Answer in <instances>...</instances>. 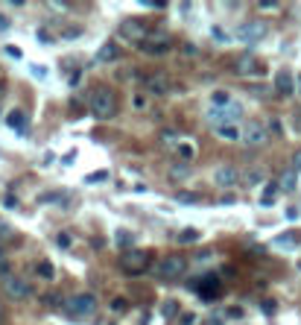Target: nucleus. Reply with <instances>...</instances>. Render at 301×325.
Instances as JSON below:
<instances>
[{"mask_svg": "<svg viewBox=\"0 0 301 325\" xmlns=\"http://www.w3.org/2000/svg\"><path fill=\"white\" fill-rule=\"evenodd\" d=\"M88 111L97 117V120H111L117 114V94L111 88H97L88 100Z\"/></svg>", "mask_w": 301, "mask_h": 325, "instance_id": "f257e3e1", "label": "nucleus"}, {"mask_svg": "<svg viewBox=\"0 0 301 325\" xmlns=\"http://www.w3.org/2000/svg\"><path fill=\"white\" fill-rule=\"evenodd\" d=\"M149 264H152V252L149 249H126L123 255H120V270L126 273V276H140V273H146L149 270Z\"/></svg>", "mask_w": 301, "mask_h": 325, "instance_id": "f03ea898", "label": "nucleus"}, {"mask_svg": "<svg viewBox=\"0 0 301 325\" xmlns=\"http://www.w3.org/2000/svg\"><path fill=\"white\" fill-rule=\"evenodd\" d=\"M240 117H243V106L237 100H231L228 106H211L208 108V120L214 126H237Z\"/></svg>", "mask_w": 301, "mask_h": 325, "instance_id": "7ed1b4c3", "label": "nucleus"}, {"mask_svg": "<svg viewBox=\"0 0 301 325\" xmlns=\"http://www.w3.org/2000/svg\"><path fill=\"white\" fill-rule=\"evenodd\" d=\"M0 284H3V293H6L9 299H15V302H23V299H29V293H32V287L26 284V279H20V276H15V273L0 276Z\"/></svg>", "mask_w": 301, "mask_h": 325, "instance_id": "20e7f679", "label": "nucleus"}, {"mask_svg": "<svg viewBox=\"0 0 301 325\" xmlns=\"http://www.w3.org/2000/svg\"><path fill=\"white\" fill-rule=\"evenodd\" d=\"M64 311L70 317H91L97 311V296L94 293H76L64 302Z\"/></svg>", "mask_w": 301, "mask_h": 325, "instance_id": "39448f33", "label": "nucleus"}, {"mask_svg": "<svg viewBox=\"0 0 301 325\" xmlns=\"http://www.w3.org/2000/svg\"><path fill=\"white\" fill-rule=\"evenodd\" d=\"M140 53H146V56H164L170 47H173V41H170V35L167 32H149L140 44H135Z\"/></svg>", "mask_w": 301, "mask_h": 325, "instance_id": "423d86ee", "label": "nucleus"}, {"mask_svg": "<svg viewBox=\"0 0 301 325\" xmlns=\"http://www.w3.org/2000/svg\"><path fill=\"white\" fill-rule=\"evenodd\" d=\"M117 35H120V38H126V41H135V44H140V41L149 35V29H146V23H143L140 18H126V21H120V26H117Z\"/></svg>", "mask_w": 301, "mask_h": 325, "instance_id": "0eeeda50", "label": "nucleus"}, {"mask_svg": "<svg viewBox=\"0 0 301 325\" xmlns=\"http://www.w3.org/2000/svg\"><path fill=\"white\" fill-rule=\"evenodd\" d=\"M266 32H269V26L263 21H246V23L237 26V38L243 44H258L261 38H266Z\"/></svg>", "mask_w": 301, "mask_h": 325, "instance_id": "6e6552de", "label": "nucleus"}, {"mask_svg": "<svg viewBox=\"0 0 301 325\" xmlns=\"http://www.w3.org/2000/svg\"><path fill=\"white\" fill-rule=\"evenodd\" d=\"M184 273H187V261H184L181 255H167V258L158 264V276H161V279H167V282L181 279Z\"/></svg>", "mask_w": 301, "mask_h": 325, "instance_id": "1a4fd4ad", "label": "nucleus"}, {"mask_svg": "<svg viewBox=\"0 0 301 325\" xmlns=\"http://www.w3.org/2000/svg\"><path fill=\"white\" fill-rule=\"evenodd\" d=\"M140 88H143V91H149V94H155V97H164V94L170 91V76H167L164 70L146 73V76L140 79Z\"/></svg>", "mask_w": 301, "mask_h": 325, "instance_id": "9d476101", "label": "nucleus"}, {"mask_svg": "<svg viewBox=\"0 0 301 325\" xmlns=\"http://www.w3.org/2000/svg\"><path fill=\"white\" fill-rule=\"evenodd\" d=\"M269 141V129L261 123V120H252L246 129H243V144L246 147H263Z\"/></svg>", "mask_w": 301, "mask_h": 325, "instance_id": "9b49d317", "label": "nucleus"}, {"mask_svg": "<svg viewBox=\"0 0 301 325\" xmlns=\"http://www.w3.org/2000/svg\"><path fill=\"white\" fill-rule=\"evenodd\" d=\"M214 185L217 188H222V191H228V188H234L237 185V179H240V173H237V167L234 164H220V167H214Z\"/></svg>", "mask_w": 301, "mask_h": 325, "instance_id": "f8f14e48", "label": "nucleus"}, {"mask_svg": "<svg viewBox=\"0 0 301 325\" xmlns=\"http://www.w3.org/2000/svg\"><path fill=\"white\" fill-rule=\"evenodd\" d=\"M234 73L237 76H263V62L255 56H240L234 62Z\"/></svg>", "mask_w": 301, "mask_h": 325, "instance_id": "ddd939ff", "label": "nucleus"}, {"mask_svg": "<svg viewBox=\"0 0 301 325\" xmlns=\"http://www.w3.org/2000/svg\"><path fill=\"white\" fill-rule=\"evenodd\" d=\"M117 59H120V47H117L114 41H105V44L97 50L94 65H108V62H117Z\"/></svg>", "mask_w": 301, "mask_h": 325, "instance_id": "4468645a", "label": "nucleus"}, {"mask_svg": "<svg viewBox=\"0 0 301 325\" xmlns=\"http://www.w3.org/2000/svg\"><path fill=\"white\" fill-rule=\"evenodd\" d=\"M275 91H278L281 97H290V94L296 91V79H293L290 70H278V73H275Z\"/></svg>", "mask_w": 301, "mask_h": 325, "instance_id": "2eb2a0df", "label": "nucleus"}, {"mask_svg": "<svg viewBox=\"0 0 301 325\" xmlns=\"http://www.w3.org/2000/svg\"><path fill=\"white\" fill-rule=\"evenodd\" d=\"M266 182V170L263 167H249L246 173H243V185L246 188H258V185H263Z\"/></svg>", "mask_w": 301, "mask_h": 325, "instance_id": "dca6fc26", "label": "nucleus"}, {"mask_svg": "<svg viewBox=\"0 0 301 325\" xmlns=\"http://www.w3.org/2000/svg\"><path fill=\"white\" fill-rule=\"evenodd\" d=\"M41 205H67L70 202V194L67 191H53V194H41L38 196Z\"/></svg>", "mask_w": 301, "mask_h": 325, "instance_id": "f3484780", "label": "nucleus"}, {"mask_svg": "<svg viewBox=\"0 0 301 325\" xmlns=\"http://www.w3.org/2000/svg\"><path fill=\"white\" fill-rule=\"evenodd\" d=\"M220 141H243V129L240 126H214Z\"/></svg>", "mask_w": 301, "mask_h": 325, "instance_id": "a211bd4d", "label": "nucleus"}, {"mask_svg": "<svg viewBox=\"0 0 301 325\" xmlns=\"http://www.w3.org/2000/svg\"><path fill=\"white\" fill-rule=\"evenodd\" d=\"M114 243L120 246V252H126V249H132V243H135V235H132V232H123V229H117V232H114Z\"/></svg>", "mask_w": 301, "mask_h": 325, "instance_id": "6ab92c4d", "label": "nucleus"}, {"mask_svg": "<svg viewBox=\"0 0 301 325\" xmlns=\"http://www.w3.org/2000/svg\"><path fill=\"white\" fill-rule=\"evenodd\" d=\"M278 185H281V191H287V194H290V191H296V185H299V173H296V170H287V173L281 176V182H278Z\"/></svg>", "mask_w": 301, "mask_h": 325, "instance_id": "aec40b11", "label": "nucleus"}, {"mask_svg": "<svg viewBox=\"0 0 301 325\" xmlns=\"http://www.w3.org/2000/svg\"><path fill=\"white\" fill-rule=\"evenodd\" d=\"M278 191H281V185H275V182H269L266 188H263V196H261V205H272L275 202V196H278Z\"/></svg>", "mask_w": 301, "mask_h": 325, "instance_id": "412c9836", "label": "nucleus"}, {"mask_svg": "<svg viewBox=\"0 0 301 325\" xmlns=\"http://www.w3.org/2000/svg\"><path fill=\"white\" fill-rule=\"evenodd\" d=\"M35 273H38V279H47V282L56 276V270H53V264H50L47 258H41V261L35 264Z\"/></svg>", "mask_w": 301, "mask_h": 325, "instance_id": "4be33fe9", "label": "nucleus"}, {"mask_svg": "<svg viewBox=\"0 0 301 325\" xmlns=\"http://www.w3.org/2000/svg\"><path fill=\"white\" fill-rule=\"evenodd\" d=\"M6 123H9L12 129H20V132L26 135V126H23V111H20V108H15V111L6 117Z\"/></svg>", "mask_w": 301, "mask_h": 325, "instance_id": "5701e85b", "label": "nucleus"}, {"mask_svg": "<svg viewBox=\"0 0 301 325\" xmlns=\"http://www.w3.org/2000/svg\"><path fill=\"white\" fill-rule=\"evenodd\" d=\"M161 317H164V320H173V317H179V305H176L173 299H167V302L161 305Z\"/></svg>", "mask_w": 301, "mask_h": 325, "instance_id": "b1692460", "label": "nucleus"}, {"mask_svg": "<svg viewBox=\"0 0 301 325\" xmlns=\"http://www.w3.org/2000/svg\"><path fill=\"white\" fill-rule=\"evenodd\" d=\"M12 238H15V226L0 217V243H6V240H12Z\"/></svg>", "mask_w": 301, "mask_h": 325, "instance_id": "393cba45", "label": "nucleus"}, {"mask_svg": "<svg viewBox=\"0 0 301 325\" xmlns=\"http://www.w3.org/2000/svg\"><path fill=\"white\" fill-rule=\"evenodd\" d=\"M176 199H179V202H184V205H196L202 196H199V194H193V191H179V196H176Z\"/></svg>", "mask_w": 301, "mask_h": 325, "instance_id": "a878e982", "label": "nucleus"}, {"mask_svg": "<svg viewBox=\"0 0 301 325\" xmlns=\"http://www.w3.org/2000/svg\"><path fill=\"white\" fill-rule=\"evenodd\" d=\"M199 238H202V232H199V229H184V232L179 235V240H181V243H196Z\"/></svg>", "mask_w": 301, "mask_h": 325, "instance_id": "bb28decb", "label": "nucleus"}, {"mask_svg": "<svg viewBox=\"0 0 301 325\" xmlns=\"http://www.w3.org/2000/svg\"><path fill=\"white\" fill-rule=\"evenodd\" d=\"M44 305L53 308V311H59V308H64V299H61L59 293H47V296H44Z\"/></svg>", "mask_w": 301, "mask_h": 325, "instance_id": "cd10ccee", "label": "nucleus"}, {"mask_svg": "<svg viewBox=\"0 0 301 325\" xmlns=\"http://www.w3.org/2000/svg\"><path fill=\"white\" fill-rule=\"evenodd\" d=\"M231 103V97L225 94V91H217V94H211V106H228Z\"/></svg>", "mask_w": 301, "mask_h": 325, "instance_id": "c85d7f7f", "label": "nucleus"}, {"mask_svg": "<svg viewBox=\"0 0 301 325\" xmlns=\"http://www.w3.org/2000/svg\"><path fill=\"white\" fill-rule=\"evenodd\" d=\"M132 106H135V111H143V108H146V94L138 91V94L132 97Z\"/></svg>", "mask_w": 301, "mask_h": 325, "instance_id": "c756f323", "label": "nucleus"}, {"mask_svg": "<svg viewBox=\"0 0 301 325\" xmlns=\"http://www.w3.org/2000/svg\"><path fill=\"white\" fill-rule=\"evenodd\" d=\"M193 152H196V150H193V144H179V155H181L184 161H190V158H193Z\"/></svg>", "mask_w": 301, "mask_h": 325, "instance_id": "7c9ffc66", "label": "nucleus"}, {"mask_svg": "<svg viewBox=\"0 0 301 325\" xmlns=\"http://www.w3.org/2000/svg\"><path fill=\"white\" fill-rule=\"evenodd\" d=\"M211 35H214L220 44H225V41H228V32H225L222 26H211Z\"/></svg>", "mask_w": 301, "mask_h": 325, "instance_id": "2f4dec72", "label": "nucleus"}, {"mask_svg": "<svg viewBox=\"0 0 301 325\" xmlns=\"http://www.w3.org/2000/svg\"><path fill=\"white\" fill-rule=\"evenodd\" d=\"M108 176H111L108 170H97V173H91V176H88V182H91V185H97V182H105Z\"/></svg>", "mask_w": 301, "mask_h": 325, "instance_id": "473e14b6", "label": "nucleus"}, {"mask_svg": "<svg viewBox=\"0 0 301 325\" xmlns=\"http://www.w3.org/2000/svg\"><path fill=\"white\" fill-rule=\"evenodd\" d=\"M126 308H129V302H126V299H123V296H117V299H114V302H111V311H114V314H123V311H126Z\"/></svg>", "mask_w": 301, "mask_h": 325, "instance_id": "72a5a7b5", "label": "nucleus"}, {"mask_svg": "<svg viewBox=\"0 0 301 325\" xmlns=\"http://www.w3.org/2000/svg\"><path fill=\"white\" fill-rule=\"evenodd\" d=\"M161 141H164V144H176V141H179V132H173V129H164V132H161Z\"/></svg>", "mask_w": 301, "mask_h": 325, "instance_id": "f704fd0d", "label": "nucleus"}, {"mask_svg": "<svg viewBox=\"0 0 301 325\" xmlns=\"http://www.w3.org/2000/svg\"><path fill=\"white\" fill-rule=\"evenodd\" d=\"M170 176H173V179H184V176H190V164H187V167H173Z\"/></svg>", "mask_w": 301, "mask_h": 325, "instance_id": "c9c22d12", "label": "nucleus"}, {"mask_svg": "<svg viewBox=\"0 0 301 325\" xmlns=\"http://www.w3.org/2000/svg\"><path fill=\"white\" fill-rule=\"evenodd\" d=\"M296 243V238L293 235H284V238H275V246H293Z\"/></svg>", "mask_w": 301, "mask_h": 325, "instance_id": "e433bc0d", "label": "nucleus"}, {"mask_svg": "<svg viewBox=\"0 0 301 325\" xmlns=\"http://www.w3.org/2000/svg\"><path fill=\"white\" fill-rule=\"evenodd\" d=\"M179 325H196V314H181Z\"/></svg>", "mask_w": 301, "mask_h": 325, "instance_id": "4c0bfd02", "label": "nucleus"}, {"mask_svg": "<svg viewBox=\"0 0 301 325\" xmlns=\"http://www.w3.org/2000/svg\"><path fill=\"white\" fill-rule=\"evenodd\" d=\"M225 317H231V320H243V308H228Z\"/></svg>", "mask_w": 301, "mask_h": 325, "instance_id": "58836bf2", "label": "nucleus"}, {"mask_svg": "<svg viewBox=\"0 0 301 325\" xmlns=\"http://www.w3.org/2000/svg\"><path fill=\"white\" fill-rule=\"evenodd\" d=\"M293 170H296V173H301V150L296 152V158H293Z\"/></svg>", "mask_w": 301, "mask_h": 325, "instance_id": "ea45409f", "label": "nucleus"}, {"mask_svg": "<svg viewBox=\"0 0 301 325\" xmlns=\"http://www.w3.org/2000/svg\"><path fill=\"white\" fill-rule=\"evenodd\" d=\"M38 38H41V44H50V41H53V38L47 35V29H38Z\"/></svg>", "mask_w": 301, "mask_h": 325, "instance_id": "a19ab883", "label": "nucleus"}, {"mask_svg": "<svg viewBox=\"0 0 301 325\" xmlns=\"http://www.w3.org/2000/svg\"><path fill=\"white\" fill-rule=\"evenodd\" d=\"M59 246H70V235L61 232V235H59Z\"/></svg>", "mask_w": 301, "mask_h": 325, "instance_id": "79ce46f5", "label": "nucleus"}, {"mask_svg": "<svg viewBox=\"0 0 301 325\" xmlns=\"http://www.w3.org/2000/svg\"><path fill=\"white\" fill-rule=\"evenodd\" d=\"M261 9H278V3H275V0H263Z\"/></svg>", "mask_w": 301, "mask_h": 325, "instance_id": "37998d69", "label": "nucleus"}, {"mask_svg": "<svg viewBox=\"0 0 301 325\" xmlns=\"http://www.w3.org/2000/svg\"><path fill=\"white\" fill-rule=\"evenodd\" d=\"M6 208H18V199H15V196H12V194H9V196H6Z\"/></svg>", "mask_w": 301, "mask_h": 325, "instance_id": "c03bdc74", "label": "nucleus"}, {"mask_svg": "<svg viewBox=\"0 0 301 325\" xmlns=\"http://www.w3.org/2000/svg\"><path fill=\"white\" fill-rule=\"evenodd\" d=\"M293 126H296V132H301V111H296V117H293Z\"/></svg>", "mask_w": 301, "mask_h": 325, "instance_id": "a18cd8bd", "label": "nucleus"}, {"mask_svg": "<svg viewBox=\"0 0 301 325\" xmlns=\"http://www.w3.org/2000/svg\"><path fill=\"white\" fill-rule=\"evenodd\" d=\"M181 50H184V56H193V53H196V47H193V44H184Z\"/></svg>", "mask_w": 301, "mask_h": 325, "instance_id": "49530a36", "label": "nucleus"}, {"mask_svg": "<svg viewBox=\"0 0 301 325\" xmlns=\"http://www.w3.org/2000/svg\"><path fill=\"white\" fill-rule=\"evenodd\" d=\"M0 29H9V18L6 15H0Z\"/></svg>", "mask_w": 301, "mask_h": 325, "instance_id": "de8ad7c7", "label": "nucleus"}, {"mask_svg": "<svg viewBox=\"0 0 301 325\" xmlns=\"http://www.w3.org/2000/svg\"><path fill=\"white\" fill-rule=\"evenodd\" d=\"M208 325H222V317H211V320H208Z\"/></svg>", "mask_w": 301, "mask_h": 325, "instance_id": "09e8293b", "label": "nucleus"}, {"mask_svg": "<svg viewBox=\"0 0 301 325\" xmlns=\"http://www.w3.org/2000/svg\"><path fill=\"white\" fill-rule=\"evenodd\" d=\"M3 94H6V85H3V82H0V97H3Z\"/></svg>", "mask_w": 301, "mask_h": 325, "instance_id": "8fccbe9b", "label": "nucleus"}, {"mask_svg": "<svg viewBox=\"0 0 301 325\" xmlns=\"http://www.w3.org/2000/svg\"><path fill=\"white\" fill-rule=\"evenodd\" d=\"M3 255H6V252H3V246H0V264H3Z\"/></svg>", "mask_w": 301, "mask_h": 325, "instance_id": "3c124183", "label": "nucleus"}, {"mask_svg": "<svg viewBox=\"0 0 301 325\" xmlns=\"http://www.w3.org/2000/svg\"><path fill=\"white\" fill-rule=\"evenodd\" d=\"M0 314H3V308H0Z\"/></svg>", "mask_w": 301, "mask_h": 325, "instance_id": "603ef678", "label": "nucleus"}, {"mask_svg": "<svg viewBox=\"0 0 301 325\" xmlns=\"http://www.w3.org/2000/svg\"><path fill=\"white\" fill-rule=\"evenodd\" d=\"M299 85H301V82H299ZM299 91H301V88H299Z\"/></svg>", "mask_w": 301, "mask_h": 325, "instance_id": "864d4df0", "label": "nucleus"}]
</instances>
